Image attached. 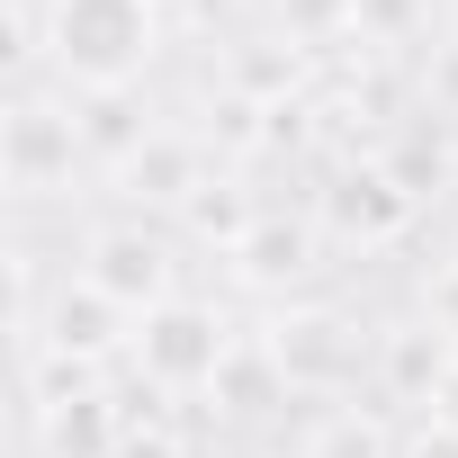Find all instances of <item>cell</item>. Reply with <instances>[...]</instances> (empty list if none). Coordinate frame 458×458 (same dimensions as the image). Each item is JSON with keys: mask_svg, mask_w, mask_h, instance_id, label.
<instances>
[{"mask_svg": "<svg viewBox=\"0 0 458 458\" xmlns=\"http://www.w3.org/2000/svg\"><path fill=\"white\" fill-rule=\"evenodd\" d=\"M162 55L153 0H46V72L64 90H135Z\"/></svg>", "mask_w": 458, "mask_h": 458, "instance_id": "obj_1", "label": "cell"}, {"mask_svg": "<svg viewBox=\"0 0 458 458\" xmlns=\"http://www.w3.org/2000/svg\"><path fill=\"white\" fill-rule=\"evenodd\" d=\"M261 351L279 360V377H288V395H351L360 386V369H377V351H369V333H360V315H342V306H324V297H297V306H279L270 324H261Z\"/></svg>", "mask_w": 458, "mask_h": 458, "instance_id": "obj_2", "label": "cell"}, {"mask_svg": "<svg viewBox=\"0 0 458 458\" xmlns=\"http://www.w3.org/2000/svg\"><path fill=\"white\" fill-rule=\"evenodd\" d=\"M28 422H37V458H108L135 422H126V395L99 386V369L81 360H28Z\"/></svg>", "mask_w": 458, "mask_h": 458, "instance_id": "obj_3", "label": "cell"}, {"mask_svg": "<svg viewBox=\"0 0 458 458\" xmlns=\"http://www.w3.org/2000/svg\"><path fill=\"white\" fill-rule=\"evenodd\" d=\"M126 360H135V377L153 395H207L216 369L234 360V324H225L216 306H198V297H171V306H153L135 324V351Z\"/></svg>", "mask_w": 458, "mask_h": 458, "instance_id": "obj_4", "label": "cell"}, {"mask_svg": "<svg viewBox=\"0 0 458 458\" xmlns=\"http://www.w3.org/2000/svg\"><path fill=\"white\" fill-rule=\"evenodd\" d=\"M81 162H90V153H81L72 108H55V99L19 90V99H10V117H0V189L37 207V198H64Z\"/></svg>", "mask_w": 458, "mask_h": 458, "instance_id": "obj_5", "label": "cell"}, {"mask_svg": "<svg viewBox=\"0 0 458 458\" xmlns=\"http://www.w3.org/2000/svg\"><path fill=\"white\" fill-rule=\"evenodd\" d=\"M413 207H422V198H404V180H395L386 162H342V171L315 189V225H324V243H342V252H386V243H404V234H413Z\"/></svg>", "mask_w": 458, "mask_h": 458, "instance_id": "obj_6", "label": "cell"}, {"mask_svg": "<svg viewBox=\"0 0 458 458\" xmlns=\"http://www.w3.org/2000/svg\"><path fill=\"white\" fill-rule=\"evenodd\" d=\"M81 279H90L99 297H117L135 324H144L153 306H171V297H180V261H171V234H153L144 216H117V225H99V234L81 243Z\"/></svg>", "mask_w": 458, "mask_h": 458, "instance_id": "obj_7", "label": "cell"}, {"mask_svg": "<svg viewBox=\"0 0 458 458\" xmlns=\"http://www.w3.org/2000/svg\"><path fill=\"white\" fill-rule=\"evenodd\" d=\"M19 351H28V360L46 351V360H81V369H108L117 351H135V315H126L117 297H99L90 279H64V288L46 297L37 333H28Z\"/></svg>", "mask_w": 458, "mask_h": 458, "instance_id": "obj_8", "label": "cell"}, {"mask_svg": "<svg viewBox=\"0 0 458 458\" xmlns=\"http://www.w3.org/2000/svg\"><path fill=\"white\" fill-rule=\"evenodd\" d=\"M324 270V225L315 216H288V207H261V225L243 234V252H234V279L252 288V297H288V288H306Z\"/></svg>", "mask_w": 458, "mask_h": 458, "instance_id": "obj_9", "label": "cell"}, {"mask_svg": "<svg viewBox=\"0 0 458 458\" xmlns=\"http://www.w3.org/2000/svg\"><path fill=\"white\" fill-rule=\"evenodd\" d=\"M449 377H458V342H449L431 315H413V324L377 333V386H386L395 404H413V413H440Z\"/></svg>", "mask_w": 458, "mask_h": 458, "instance_id": "obj_10", "label": "cell"}, {"mask_svg": "<svg viewBox=\"0 0 458 458\" xmlns=\"http://www.w3.org/2000/svg\"><path fill=\"white\" fill-rule=\"evenodd\" d=\"M108 180H117L135 207H171V216H180V207L198 198V180H207V144H198V135L153 126V144H135V153H126Z\"/></svg>", "mask_w": 458, "mask_h": 458, "instance_id": "obj_11", "label": "cell"}, {"mask_svg": "<svg viewBox=\"0 0 458 458\" xmlns=\"http://www.w3.org/2000/svg\"><path fill=\"white\" fill-rule=\"evenodd\" d=\"M72 126H81V153L90 162H126L135 144H153V117H144V90H72Z\"/></svg>", "mask_w": 458, "mask_h": 458, "instance_id": "obj_12", "label": "cell"}, {"mask_svg": "<svg viewBox=\"0 0 458 458\" xmlns=\"http://www.w3.org/2000/svg\"><path fill=\"white\" fill-rule=\"evenodd\" d=\"M180 225H189L198 243H216L225 261H234V252H243V234L261 225V207H252V189H243L234 171H207V180H198V198L180 207Z\"/></svg>", "mask_w": 458, "mask_h": 458, "instance_id": "obj_13", "label": "cell"}, {"mask_svg": "<svg viewBox=\"0 0 458 458\" xmlns=\"http://www.w3.org/2000/svg\"><path fill=\"white\" fill-rule=\"evenodd\" d=\"M270 404H288V377H279V360L261 351V342H234V360L216 369V386H207V413H225V422H252V413H270Z\"/></svg>", "mask_w": 458, "mask_h": 458, "instance_id": "obj_14", "label": "cell"}, {"mask_svg": "<svg viewBox=\"0 0 458 458\" xmlns=\"http://www.w3.org/2000/svg\"><path fill=\"white\" fill-rule=\"evenodd\" d=\"M297 458H404V440H395L386 413H369V404H333V413L306 422Z\"/></svg>", "mask_w": 458, "mask_h": 458, "instance_id": "obj_15", "label": "cell"}, {"mask_svg": "<svg viewBox=\"0 0 458 458\" xmlns=\"http://www.w3.org/2000/svg\"><path fill=\"white\" fill-rule=\"evenodd\" d=\"M377 162L404 180V198H440V189H449V171H458V153H449V117H413Z\"/></svg>", "mask_w": 458, "mask_h": 458, "instance_id": "obj_16", "label": "cell"}, {"mask_svg": "<svg viewBox=\"0 0 458 458\" xmlns=\"http://www.w3.org/2000/svg\"><path fill=\"white\" fill-rule=\"evenodd\" d=\"M225 81H234L243 99H261V108H288L297 81H306V55H297V46H243Z\"/></svg>", "mask_w": 458, "mask_h": 458, "instance_id": "obj_17", "label": "cell"}, {"mask_svg": "<svg viewBox=\"0 0 458 458\" xmlns=\"http://www.w3.org/2000/svg\"><path fill=\"white\" fill-rule=\"evenodd\" d=\"M422 0H360V46H404Z\"/></svg>", "mask_w": 458, "mask_h": 458, "instance_id": "obj_18", "label": "cell"}, {"mask_svg": "<svg viewBox=\"0 0 458 458\" xmlns=\"http://www.w3.org/2000/svg\"><path fill=\"white\" fill-rule=\"evenodd\" d=\"M422 315H431V324L458 342V261H440V270H431V288H422Z\"/></svg>", "mask_w": 458, "mask_h": 458, "instance_id": "obj_19", "label": "cell"}, {"mask_svg": "<svg viewBox=\"0 0 458 458\" xmlns=\"http://www.w3.org/2000/svg\"><path fill=\"white\" fill-rule=\"evenodd\" d=\"M108 458H189V440H180V431H162V422H144V431H126Z\"/></svg>", "mask_w": 458, "mask_h": 458, "instance_id": "obj_20", "label": "cell"}, {"mask_svg": "<svg viewBox=\"0 0 458 458\" xmlns=\"http://www.w3.org/2000/svg\"><path fill=\"white\" fill-rule=\"evenodd\" d=\"M431 117H449V126H458V46H440V55H431Z\"/></svg>", "mask_w": 458, "mask_h": 458, "instance_id": "obj_21", "label": "cell"}, {"mask_svg": "<svg viewBox=\"0 0 458 458\" xmlns=\"http://www.w3.org/2000/svg\"><path fill=\"white\" fill-rule=\"evenodd\" d=\"M404 458H458V422H440V413H422V431L404 440Z\"/></svg>", "mask_w": 458, "mask_h": 458, "instance_id": "obj_22", "label": "cell"}, {"mask_svg": "<svg viewBox=\"0 0 458 458\" xmlns=\"http://www.w3.org/2000/svg\"><path fill=\"white\" fill-rule=\"evenodd\" d=\"M171 10H180V19H189V28H216V19H225V10H234V0H171Z\"/></svg>", "mask_w": 458, "mask_h": 458, "instance_id": "obj_23", "label": "cell"}, {"mask_svg": "<svg viewBox=\"0 0 458 458\" xmlns=\"http://www.w3.org/2000/svg\"><path fill=\"white\" fill-rule=\"evenodd\" d=\"M440 422H458V377H449V395H440Z\"/></svg>", "mask_w": 458, "mask_h": 458, "instance_id": "obj_24", "label": "cell"}, {"mask_svg": "<svg viewBox=\"0 0 458 458\" xmlns=\"http://www.w3.org/2000/svg\"><path fill=\"white\" fill-rule=\"evenodd\" d=\"M225 458H252V449H225Z\"/></svg>", "mask_w": 458, "mask_h": 458, "instance_id": "obj_25", "label": "cell"}]
</instances>
